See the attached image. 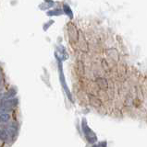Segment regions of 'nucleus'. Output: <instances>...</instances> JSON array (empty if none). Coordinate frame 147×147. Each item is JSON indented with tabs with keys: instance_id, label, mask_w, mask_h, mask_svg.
Returning <instances> with one entry per match:
<instances>
[{
	"instance_id": "nucleus-1",
	"label": "nucleus",
	"mask_w": 147,
	"mask_h": 147,
	"mask_svg": "<svg viewBox=\"0 0 147 147\" xmlns=\"http://www.w3.org/2000/svg\"><path fill=\"white\" fill-rule=\"evenodd\" d=\"M81 129H82V131H83L85 138L90 144H94V142H97V136L95 135V133L92 131V129L88 126L85 119H82V121H81Z\"/></svg>"
},
{
	"instance_id": "nucleus-2",
	"label": "nucleus",
	"mask_w": 147,
	"mask_h": 147,
	"mask_svg": "<svg viewBox=\"0 0 147 147\" xmlns=\"http://www.w3.org/2000/svg\"><path fill=\"white\" fill-rule=\"evenodd\" d=\"M17 103H18V100L15 99V98H12V99H7L5 101H3V102L0 104V108H2L6 110V111H10V110L13 109L16 106H17Z\"/></svg>"
},
{
	"instance_id": "nucleus-3",
	"label": "nucleus",
	"mask_w": 147,
	"mask_h": 147,
	"mask_svg": "<svg viewBox=\"0 0 147 147\" xmlns=\"http://www.w3.org/2000/svg\"><path fill=\"white\" fill-rule=\"evenodd\" d=\"M68 37H70V40L72 42H76L78 41V38H79V36H78V31H77V29L74 25H70L68 26Z\"/></svg>"
},
{
	"instance_id": "nucleus-4",
	"label": "nucleus",
	"mask_w": 147,
	"mask_h": 147,
	"mask_svg": "<svg viewBox=\"0 0 147 147\" xmlns=\"http://www.w3.org/2000/svg\"><path fill=\"white\" fill-rule=\"evenodd\" d=\"M59 71H60V76H59V77H60V82H61V85H62V86L64 87V89H65V91H66L67 95L68 96V98H70V99L71 100V99H72V98H71V94H70V90H68V86H66L65 78H64V76H63V72H62V66H61V64H60V63H59Z\"/></svg>"
},
{
	"instance_id": "nucleus-5",
	"label": "nucleus",
	"mask_w": 147,
	"mask_h": 147,
	"mask_svg": "<svg viewBox=\"0 0 147 147\" xmlns=\"http://www.w3.org/2000/svg\"><path fill=\"white\" fill-rule=\"evenodd\" d=\"M96 84L98 85V86L100 87L102 90H107L108 88V84H107V81L105 78L104 77H98L96 79Z\"/></svg>"
},
{
	"instance_id": "nucleus-6",
	"label": "nucleus",
	"mask_w": 147,
	"mask_h": 147,
	"mask_svg": "<svg viewBox=\"0 0 147 147\" xmlns=\"http://www.w3.org/2000/svg\"><path fill=\"white\" fill-rule=\"evenodd\" d=\"M89 101H90V104L92 106H94V107L97 108V107H100V106H102V101L94 95H89Z\"/></svg>"
},
{
	"instance_id": "nucleus-7",
	"label": "nucleus",
	"mask_w": 147,
	"mask_h": 147,
	"mask_svg": "<svg viewBox=\"0 0 147 147\" xmlns=\"http://www.w3.org/2000/svg\"><path fill=\"white\" fill-rule=\"evenodd\" d=\"M10 119V115L8 113H0V122H8Z\"/></svg>"
},
{
	"instance_id": "nucleus-8",
	"label": "nucleus",
	"mask_w": 147,
	"mask_h": 147,
	"mask_svg": "<svg viewBox=\"0 0 147 147\" xmlns=\"http://www.w3.org/2000/svg\"><path fill=\"white\" fill-rule=\"evenodd\" d=\"M63 8H64V12H65V14L66 15H68V17H70V18H73V13H72V11H71V9H70V7L68 6V5H64L63 6Z\"/></svg>"
},
{
	"instance_id": "nucleus-9",
	"label": "nucleus",
	"mask_w": 147,
	"mask_h": 147,
	"mask_svg": "<svg viewBox=\"0 0 147 147\" xmlns=\"http://www.w3.org/2000/svg\"><path fill=\"white\" fill-rule=\"evenodd\" d=\"M84 65H83V63L79 61L78 62V73L80 74L81 76H82L84 74Z\"/></svg>"
},
{
	"instance_id": "nucleus-10",
	"label": "nucleus",
	"mask_w": 147,
	"mask_h": 147,
	"mask_svg": "<svg viewBox=\"0 0 147 147\" xmlns=\"http://www.w3.org/2000/svg\"><path fill=\"white\" fill-rule=\"evenodd\" d=\"M8 138V133L5 131L0 130V140H1V141H7Z\"/></svg>"
},
{
	"instance_id": "nucleus-11",
	"label": "nucleus",
	"mask_w": 147,
	"mask_h": 147,
	"mask_svg": "<svg viewBox=\"0 0 147 147\" xmlns=\"http://www.w3.org/2000/svg\"><path fill=\"white\" fill-rule=\"evenodd\" d=\"M107 145V142H102V144H99L98 146H105Z\"/></svg>"
},
{
	"instance_id": "nucleus-12",
	"label": "nucleus",
	"mask_w": 147,
	"mask_h": 147,
	"mask_svg": "<svg viewBox=\"0 0 147 147\" xmlns=\"http://www.w3.org/2000/svg\"><path fill=\"white\" fill-rule=\"evenodd\" d=\"M0 84H1V75H0Z\"/></svg>"
}]
</instances>
